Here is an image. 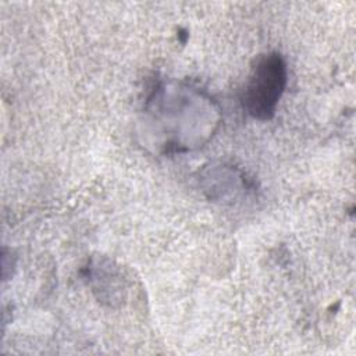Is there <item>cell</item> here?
<instances>
[{"label": "cell", "instance_id": "6da1fadb", "mask_svg": "<svg viewBox=\"0 0 356 356\" xmlns=\"http://www.w3.org/2000/svg\"><path fill=\"white\" fill-rule=\"evenodd\" d=\"M286 85V65L280 53L261 56L243 92V107L256 120H270Z\"/></svg>", "mask_w": 356, "mask_h": 356}]
</instances>
